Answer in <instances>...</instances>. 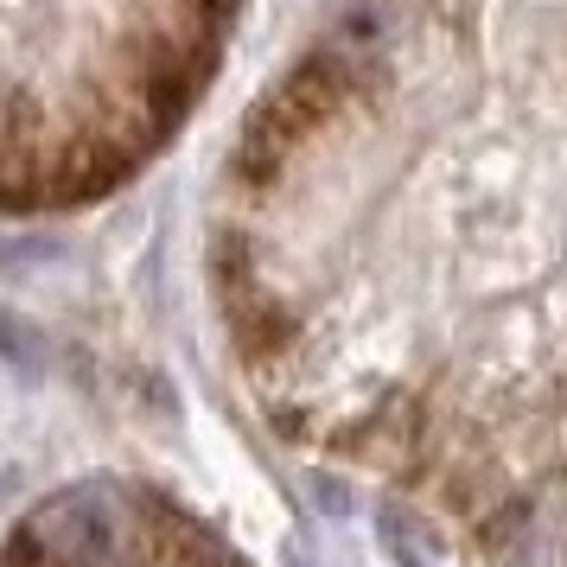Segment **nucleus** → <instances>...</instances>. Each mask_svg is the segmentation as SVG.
Returning <instances> with one entry per match:
<instances>
[{"label": "nucleus", "mask_w": 567, "mask_h": 567, "mask_svg": "<svg viewBox=\"0 0 567 567\" xmlns=\"http://www.w3.org/2000/svg\"><path fill=\"white\" fill-rule=\"evenodd\" d=\"M243 0H0V210L128 185L198 109Z\"/></svg>", "instance_id": "obj_1"}, {"label": "nucleus", "mask_w": 567, "mask_h": 567, "mask_svg": "<svg viewBox=\"0 0 567 567\" xmlns=\"http://www.w3.org/2000/svg\"><path fill=\"white\" fill-rule=\"evenodd\" d=\"M0 567H243L192 511L147 485L90 478L0 542Z\"/></svg>", "instance_id": "obj_2"}]
</instances>
